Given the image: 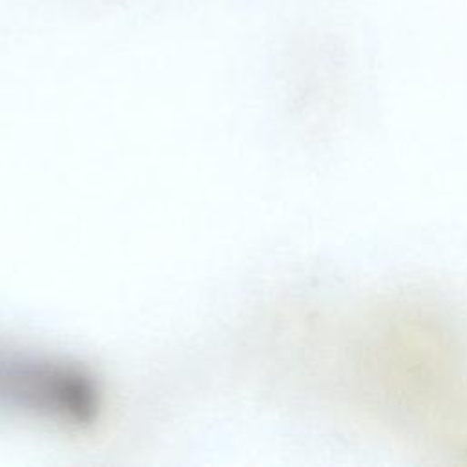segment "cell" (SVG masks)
Masks as SVG:
<instances>
[{"label": "cell", "mask_w": 467, "mask_h": 467, "mask_svg": "<svg viewBox=\"0 0 467 467\" xmlns=\"http://www.w3.org/2000/svg\"><path fill=\"white\" fill-rule=\"evenodd\" d=\"M0 409L82 425L97 418L100 392L93 378L75 365L0 348Z\"/></svg>", "instance_id": "1"}]
</instances>
